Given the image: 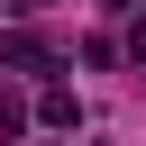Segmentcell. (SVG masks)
Masks as SVG:
<instances>
[{
	"label": "cell",
	"instance_id": "obj_3",
	"mask_svg": "<svg viewBox=\"0 0 146 146\" xmlns=\"http://www.w3.org/2000/svg\"><path fill=\"white\" fill-rule=\"evenodd\" d=\"M128 55H137V64H146V9H137V18H128Z\"/></svg>",
	"mask_w": 146,
	"mask_h": 146
},
{
	"label": "cell",
	"instance_id": "obj_2",
	"mask_svg": "<svg viewBox=\"0 0 146 146\" xmlns=\"http://www.w3.org/2000/svg\"><path fill=\"white\" fill-rule=\"evenodd\" d=\"M9 137H27V100H18L9 82H0V146H9Z\"/></svg>",
	"mask_w": 146,
	"mask_h": 146
},
{
	"label": "cell",
	"instance_id": "obj_4",
	"mask_svg": "<svg viewBox=\"0 0 146 146\" xmlns=\"http://www.w3.org/2000/svg\"><path fill=\"white\" fill-rule=\"evenodd\" d=\"M100 9H137V0H100Z\"/></svg>",
	"mask_w": 146,
	"mask_h": 146
},
{
	"label": "cell",
	"instance_id": "obj_1",
	"mask_svg": "<svg viewBox=\"0 0 146 146\" xmlns=\"http://www.w3.org/2000/svg\"><path fill=\"white\" fill-rule=\"evenodd\" d=\"M0 64H9V73H36V64H46V36H36V27H9V36H0Z\"/></svg>",
	"mask_w": 146,
	"mask_h": 146
},
{
	"label": "cell",
	"instance_id": "obj_5",
	"mask_svg": "<svg viewBox=\"0 0 146 146\" xmlns=\"http://www.w3.org/2000/svg\"><path fill=\"white\" fill-rule=\"evenodd\" d=\"M18 9H46V0H18Z\"/></svg>",
	"mask_w": 146,
	"mask_h": 146
}]
</instances>
